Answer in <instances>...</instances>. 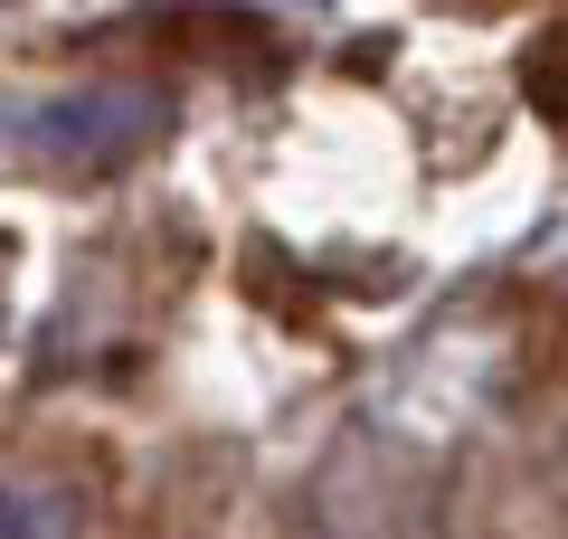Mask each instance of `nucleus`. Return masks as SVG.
I'll return each instance as SVG.
<instances>
[{"label":"nucleus","instance_id":"f257e3e1","mask_svg":"<svg viewBox=\"0 0 568 539\" xmlns=\"http://www.w3.org/2000/svg\"><path fill=\"white\" fill-rule=\"evenodd\" d=\"M0 539H85V492L67 474H0Z\"/></svg>","mask_w":568,"mask_h":539}]
</instances>
